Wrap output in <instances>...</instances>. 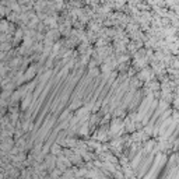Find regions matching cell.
Listing matches in <instances>:
<instances>
[{"mask_svg":"<svg viewBox=\"0 0 179 179\" xmlns=\"http://www.w3.org/2000/svg\"><path fill=\"white\" fill-rule=\"evenodd\" d=\"M30 102H31V95H28V97H27V98L24 100V102L21 104V109H25V108L30 105Z\"/></svg>","mask_w":179,"mask_h":179,"instance_id":"1","label":"cell"}]
</instances>
